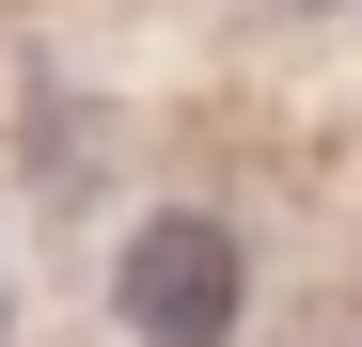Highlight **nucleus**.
Segmentation results:
<instances>
[{
  "label": "nucleus",
  "mask_w": 362,
  "mask_h": 347,
  "mask_svg": "<svg viewBox=\"0 0 362 347\" xmlns=\"http://www.w3.org/2000/svg\"><path fill=\"white\" fill-rule=\"evenodd\" d=\"M110 300H127L142 347H236V316H252V237L205 221V205H158L127 237V268H110Z\"/></svg>",
  "instance_id": "obj_1"
}]
</instances>
